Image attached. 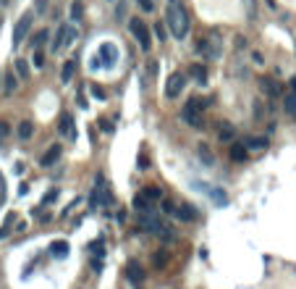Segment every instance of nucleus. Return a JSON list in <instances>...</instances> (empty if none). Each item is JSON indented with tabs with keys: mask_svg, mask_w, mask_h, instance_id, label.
<instances>
[{
	"mask_svg": "<svg viewBox=\"0 0 296 289\" xmlns=\"http://www.w3.org/2000/svg\"><path fill=\"white\" fill-rule=\"evenodd\" d=\"M165 24H168L171 29V34L176 37V40H186V34H189V13L186 8L178 3V0H171V5H168V11H165Z\"/></svg>",
	"mask_w": 296,
	"mask_h": 289,
	"instance_id": "1",
	"label": "nucleus"
},
{
	"mask_svg": "<svg viewBox=\"0 0 296 289\" xmlns=\"http://www.w3.org/2000/svg\"><path fill=\"white\" fill-rule=\"evenodd\" d=\"M204 105H207V100L192 97V100L184 105V111H181V118H184L192 129H204L207 126V121H204Z\"/></svg>",
	"mask_w": 296,
	"mask_h": 289,
	"instance_id": "2",
	"label": "nucleus"
},
{
	"mask_svg": "<svg viewBox=\"0 0 296 289\" xmlns=\"http://www.w3.org/2000/svg\"><path fill=\"white\" fill-rule=\"evenodd\" d=\"M128 32L136 37V42H139L142 50H149L152 48V37H149V27L144 24L142 19H131L128 21Z\"/></svg>",
	"mask_w": 296,
	"mask_h": 289,
	"instance_id": "3",
	"label": "nucleus"
},
{
	"mask_svg": "<svg viewBox=\"0 0 296 289\" xmlns=\"http://www.w3.org/2000/svg\"><path fill=\"white\" fill-rule=\"evenodd\" d=\"M76 42V27L74 24H60L58 27V32H55V40H52V50H63L68 48V45H74Z\"/></svg>",
	"mask_w": 296,
	"mask_h": 289,
	"instance_id": "4",
	"label": "nucleus"
},
{
	"mask_svg": "<svg viewBox=\"0 0 296 289\" xmlns=\"http://www.w3.org/2000/svg\"><path fill=\"white\" fill-rule=\"evenodd\" d=\"M184 85H186V77L181 71H173L168 79H165V97H178L181 92H184Z\"/></svg>",
	"mask_w": 296,
	"mask_h": 289,
	"instance_id": "5",
	"label": "nucleus"
},
{
	"mask_svg": "<svg viewBox=\"0 0 296 289\" xmlns=\"http://www.w3.org/2000/svg\"><path fill=\"white\" fill-rule=\"evenodd\" d=\"M32 29V16H21L16 21V27H13V48H19L21 40H24V34Z\"/></svg>",
	"mask_w": 296,
	"mask_h": 289,
	"instance_id": "6",
	"label": "nucleus"
},
{
	"mask_svg": "<svg viewBox=\"0 0 296 289\" xmlns=\"http://www.w3.org/2000/svg\"><path fill=\"white\" fill-rule=\"evenodd\" d=\"M100 60H105V66H116L118 63V48L113 42L100 45Z\"/></svg>",
	"mask_w": 296,
	"mask_h": 289,
	"instance_id": "7",
	"label": "nucleus"
},
{
	"mask_svg": "<svg viewBox=\"0 0 296 289\" xmlns=\"http://www.w3.org/2000/svg\"><path fill=\"white\" fill-rule=\"evenodd\" d=\"M126 273H128V279H131L134 284H142V281H144V265L139 260H128Z\"/></svg>",
	"mask_w": 296,
	"mask_h": 289,
	"instance_id": "8",
	"label": "nucleus"
},
{
	"mask_svg": "<svg viewBox=\"0 0 296 289\" xmlns=\"http://www.w3.org/2000/svg\"><path fill=\"white\" fill-rule=\"evenodd\" d=\"M197 216H199V213H197L194 205H189V202H178V208H176V218H181V221H194Z\"/></svg>",
	"mask_w": 296,
	"mask_h": 289,
	"instance_id": "9",
	"label": "nucleus"
},
{
	"mask_svg": "<svg viewBox=\"0 0 296 289\" xmlns=\"http://www.w3.org/2000/svg\"><path fill=\"white\" fill-rule=\"evenodd\" d=\"M228 155H231V161H236V163H244L247 158H249V150H247V144H231Z\"/></svg>",
	"mask_w": 296,
	"mask_h": 289,
	"instance_id": "10",
	"label": "nucleus"
},
{
	"mask_svg": "<svg viewBox=\"0 0 296 289\" xmlns=\"http://www.w3.org/2000/svg\"><path fill=\"white\" fill-rule=\"evenodd\" d=\"M192 79L197 82V85H207V68H204L202 63H192Z\"/></svg>",
	"mask_w": 296,
	"mask_h": 289,
	"instance_id": "11",
	"label": "nucleus"
},
{
	"mask_svg": "<svg viewBox=\"0 0 296 289\" xmlns=\"http://www.w3.org/2000/svg\"><path fill=\"white\" fill-rule=\"evenodd\" d=\"M60 153H63V147H60V144H52V147L48 150V153L42 155V166H52V163H58Z\"/></svg>",
	"mask_w": 296,
	"mask_h": 289,
	"instance_id": "12",
	"label": "nucleus"
},
{
	"mask_svg": "<svg viewBox=\"0 0 296 289\" xmlns=\"http://www.w3.org/2000/svg\"><path fill=\"white\" fill-rule=\"evenodd\" d=\"M3 82H5V95H13L19 89V79H16V74H13V71H5Z\"/></svg>",
	"mask_w": 296,
	"mask_h": 289,
	"instance_id": "13",
	"label": "nucleus"
},
{
	"mask_svg": "<svg viewBox=\"0 0 296 289\" xmlns=\"http://www.w3.org/2000/svg\"><path fill=\"white\" fill-rule=\"evenodd\" d=\"M74 71H76V63H74V60H66L63 68H60V82H63V85H68V82L74 79Z\"/></svg>",
	"mask_w": 296,
	"mask_h": 289,
	"instance_id": "14",
	"label": "nucleus"
},
{
	"mask_svg": "<svg viewBox=\"0 0 296 289\" xmlns=\"http://www.w3.org/2000/svg\"><path fill=\"white\" fill-rule=\"evenodd\" d=\"M283 108H286V113H288L291 118L296 116V89H291V92L283 97Z\"/></svg>",
	"mask_w": 296,
	"mask_h": 289,
	"instance_id": "15",
	"label": "nucleus"
},
{
	"mask_svg": "<svg viewBox=\"0 0 296 289\" xmlns=\"http://www.w3.org/2000/svg\"><path fill=\"white\" fill-rule=\"evenodd\" d=\"M50 253L55 255V258H66V255H68V242H66V239L52 242V245H50Z\"/></svg>",
	"mask_w": 296,
	"mask_h": 289,
	"instance_id": "16",
	"label": "nucleus"
},
{
	"mask_svg": "<svg viewBox=\"0 0 296 289\" xmlns=\"http://www.w3.org/2000/svg\"><path fill=\"white\" fill-rule=\"evenodd\" d=\"M60 134H68V140H74L76 132H74V118L71 116H63L60 118Z\"/></svg>",
	"mask_w": 296,
	"mask_h": 289,
	"instance_id": "17",
	"label": "nucleus"
},
{
	"mask_svg": "<svg viewBox=\"0 0 296 289\" xmlns=\"http://www.w3.org/2000/svg\"><path fill=\"white\" fill-rule=\"evenodd\" d=\"M134 208L139 210V213H147V210H152V202H149L147 197H144V195L139 192V195L134 197Z\"/></svg>",
	"mask_w": 296,
	"mask_h": 289,
	"instance_id": "18",
	"label": "nucleus"
},
{
	"mask_svg": "<svg viewBox=\"0 0 296 289\" xmlns=\"http://www.w3.org/2000/svg\"><path fill=\"white\" fill-rule=\"evenodd\" d=\"M244 144H247V150H262V147H268V140L265 137H249Z\"/></svg>",
	"mask_w": 296,
	"mask_h": 289,
	"instance_id": "19",
	"label": "nucleus"
},
{
	"mask_svg": "<svg viewBox=\"0 0 296 289\" xmlns=\"http://www.w3.org/2000/svg\"><path fill=\"white\" fill-rule=\"evenodd\" d=\"M142 195L147 197L149 202H155V200H160V197H163V189H160V187H144Z\"/></svg>",
	"mask_w": 296,
	"mask_h": 289,
	"instance_id": "20",
	"label": "nucleus"
},
{
	"mask_svg": "<svg viewBox=\"0 0 296 289\" xmlns=\"http://www.w3.org/2000/svg\"><path fill=\"white\" fill-rule=\"evenodd\" d=\"M32 134H34V124H32V121H21V124H19V137H21V140H29Z\"/></svg>",
	"mask_w": 296,
	"mask_h": 289,
	"instance_id": "21",
	"label": "nucleus"
},
{
	"mask_svg": "<svg viewBox=\"0 0 296 289\" xmlns=\"http://www.w3.org/2000/svg\"><path fill=\"white\" fill-rule=\"evenodd\" d=\"M48 37H50L48 29H40L37 34H32V45H34V50H37V48H42V42H48Z\"/></svg>",
	"mask_w": 296,
	"mask_h": 289,
	"instance_id": "22",
	"label": "nucleus"
},
{
	"mask_svg": "<svg viewBox=\"0 0 296 289\" xmlns=\"http://www.w3.org/2000/svg\"><path fill=\"white\" fill-rule=\"evenodd\" d=\"M262 89L268 95H280V85H278V82H272V79H262Z\"/></svg>",
	"mask_w": 296,
	"mask_h": 289,
	"instance_id": "23",
	"label": "nucleus"
},
{
	"mask_svg": "<svg viewBox=\"0 0 296 289\" xmlns=\"http://www.w3.org/2000/svg\"><path fill=\"white\" fill-rule=\"evenodd\" d=\"M13 68H16V74H19L21 79H26V77H29V63H26L24 58H19L16 63H13Z\"/></svg>",
	"mask_w": 296,
	"mask_h": 289,
	"instance_id": "24",
	"label": "nucleus"
},
{
	"mask_svg": "<svg viewBox=\"0 0 296 289\" xmlns=\"http://www.w3.org/2000/svg\"><path fill=\"white\" fill-rule=\"evenodd\" d=\"M233 134H236V132H233L231 124H220V129H218V137H220V140H231Z\"/></svg>",
	"mask_w": 296,
	"mask_h": 289,
	"instance_id": "25",
	"label": "nucleus"
},
{
	"mask_svg": "<svg viewBox=\"0 0 296 289\" xmlns=\"http://www.w3.org/2000/svg\"><path fill=\"white\" fill-rule=\"evenodd\" d=\"M81 16H84V8H81V0H74V5H71V19H74V21H79Z\"/></svg>",
	"mask_w": 296,
	"mask_h": 289,
	"instance_id": "26",
	"label": "nucleus"
},
{
	"mask_svg": "<svg viewBox=\"0 0 296 289\" xmlns=\"http://www.w3.org/2000/svg\"><path fill=\"white\" fill-rule=\"evenodd\" d=\"M32 60H34V66H37V68H45V53H42V48H37V50H34V58H32Z\"/></svg>",
	"mask_w": 296,
	"mask_h": 289,
	"instance_id": "27",
	"label": "nucleus"
},
{
	"mask_svg": "<svg viewBox=\"0 0 296 289\" xmlns=\"http://www.w3.org/2000/svg\"><path fill=\"white\" fill-rule=\"evenodd\" d=\"M176 208H178V202H173V200H163V210H165V213L176 216Z\"/></svg>",
	"mask_w": 296,
	"mask_h": 289,
	"instance_id": "28",
	"label": "nucleus"
},
{
	"mask_svg": "<svg viewBox=\"0 0 296 289\" xmlns=\"http://www.w3.org/2000/svg\"><path fill=\"white\" fill-rule=\"evenodd\" d=\"M165 263H168V255H165L163 250H160V253H155V265H157V268H163Z\"/></svg>",
	"mask_w": 296,
	"mask_h": 289,
	"instance_id": "29",
	"label": "nucleus"
},
{
	"mask_svg": "<svg viewBox=\"0 0 296 289\" xmlns=\"http://www.w3.org/2000/svg\"><path fill=\"white\" fill-rule=\"evenodd\" d=\"M199 155H202V161L207 163V166H212V161H215V158H212V155L207 153V147H204V144H202V147H199Z\"/></svg>",
	"mask_w": 296,
	"mask_h": 289,
	"instance_id": "30",
	"label": "nucleus"
},
{
	"mask_svg": "<svg viewBox=\"0 0 296 289\" xmlns=\"http://www.w3.org/2000/svg\"><path fill=\"white\" fill-rule=\"evenodd\" d=\"M48 3H50V0H34V11L45 13V11H48Z\"/></svg>",
	"mask_w": 296,
	"mask_h": 289,
	"instance_id": "31",
	"label": "nucleus"
},
{
	"mask_svg": "<svg viewBox=\"0 0 296 289\" xmlns=\"http://www.w3.org/2000/svg\"><path fill=\"white\" fill-rule=\"evenodd\" d=\"M136 3H139L142 11H152L155 8V0H136Z\"/></svg>",
	"mask_w": 296,
	"mask_h": 289,
	"instance_id": "32",
	"label": "nucleus"
},
{
	"mask_svg": "<svg viewBox=\"0 0 296 289\" xmlns=\"http://www.w3.org/2000/svg\"><path fill=\"white\" fill-rule=\"evenodd\" d=\"M89 253H95L97 258L102 255V242H92V245H89Z\"/></svg>",
	"mask_w": 296,
	"mask_h": 289,
	"instance_id": "33",
	"label": "nucleus"
},
{
	"mask_svg": "<svg viewBox=\"0 0 296 289\" xmlns=\"http://www.w3.org/2000/svg\"><path fill=\"white\" fill-rule=\"evenodd\" d=\"M155 34H157V40H165V37H168V34H165V27H163V24L155 27Z\"/></svg>",
	"mask_w": 296,
	"mask_h": 289,
	"instance_id": "34",
	"label": "nucleus"
},
{
	"mask_svg": "<svg viewBox=\"0 0 296 289\" xmlns=\"http://www.w3.org/2000/svg\"><path fill=\"white\" fill-rule=\"evenodd\" d=\"M92 95L97 97V100H105V92H102L100 87H92Z\"/></svg>",
	"mask_w": 296,
	"mask_h": 289,
	"instance_id": "35",
	"label": "nucleus"
},
{
	"mask_svg": "<svg viewBox=\"0 0 296 289\" xmlns=\"http://www.w3.org/2000/svg\"><path fill=\"white\" fill-rule=\"evenodd\" d=\"M136 163H139V169H147V166H149V161H147V155H139V161H136Z\"/></svg>",
	"mask_w": 296,
	"mask_h": 289,
	"instance_id": "36",
	"label": "nucleus"
},
{
	"mask_svg": "<svg viewBox=\"0 0 296 289\" xmlns=\"http://www.w3.org/2000/svg\"><path fill=\"white\" fill-rule=\"evenodd\" d=\"M8 132H11L8 124H0V137H8Z\"/></svg>",
	"mask_w": 296,
	"mask_h": 289,
	"instance_id": "37",
	"label": "nucleus"
},
{
	"mask_svg": "<svg viewBox=\"0 0 296 289\" xmlns=\"http://www.w3.org/2000/svg\"><path fill=\"white\" fill-rule=\"evenodd\" d=\"M55 197H58V192H55V189H52V192H50L48 197H45V202H52V200H55Z\"/></svg>",
	"mask_w": 296,
	"mask_h": 289,
	"instance_id": "38",
	"label": "nucleus"
},
{
	"mask_svg": "<svg viewBox=\"0 0 296 289\" xmlns=\"http://www.w3.org/2000/svg\"><path fill=\"white\" fill-rule=\"evenodd\" d=\"M147 71H149V77H155V71H157V63H149V66H147Z\"/></svg>",
	"mask_w": 296,
	"mask_h": 289,
	"instance_id": "39",
	"label": "nucleus"
},
{
	"mask_svg": "<svg viewBox=\"0 0 296 289\" xmlns=\"http://www.w3.org/2000/svg\"><path fill=\"white\" fill-rule=\"evenodd\" d=\"M0 237H5V229H0Z\"/></svg>",
	"mask_w": 296,
	"mask_h": 289,
	"instance_id": "40",
	"label": "nucleus"
}]
</instances>
